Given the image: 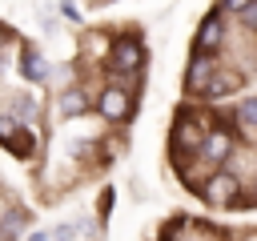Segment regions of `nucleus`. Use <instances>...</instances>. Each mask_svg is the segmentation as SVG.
I'll return each instance as SVG.
<instances>
[{
  "mask_svg": "<svg viewBox=\"0 0 257 241\" xmlns=\"http://www.w3.org/2000/svg\"><path fill=\"white\" fill-rule=\"evenodd\" d=\"M145 64V48L137 40H116L112 52H108V68L112 72H137Z\"/></svg>",
  "mask_w": 257,
  "mask_h": 241,
  "instance_id": "f257e3e1",
  "label": "nucleus"
},
{
  "mask_svg": "<svg viewBox=\"0 0 257 241\" xmlns=\"http://www.w3.org/2000/svg\"><path fill=\"white\" fill-rule=\"evenodd\" d=\"M237 193H241V181L233 177V173H213L209 181H205V201L209 205H229V201H237Z\"/></svg>",
  "mask_w": 257,
  "mask_h": 241,
  "instance_id": "f03ea898",
  "label": "nucleus"
},
{
  "mask_svg": "<svg viewBox=\"0 0 257 241\" xmlns=\"http://www.w3.org/2000/svg\"><path fill=\"white\" fill-rule=\"evenodd\" d=\"M96 108H100V116L104 120H124L128 116V88H120V84H108V88H100V100H96Z\"/></svg>",
  "mask_w": 257,
  "mask_h": 241,
  "instance_id": "7ed1b4c3",
  "label": "nucleus"
},
{
  "mask_svg": "<svg viewBox=\"0 0 257 241\" xmlns=\"http://www.w3.org/2000/svg\"><path fill=\"white\" fill-rule=\"evenodd\" d=\"M213 76H217V60H213V52H197V60H193L189 72H185V88H189V92H205Z\"/></svg>",
  "mask_w": 257,
  "mask_h": 241,
  "instance_id": "20e7f679",
  "label": "nucleus"
},
{
  "mask_svg": "<svg viewBox=\"0 0 257 241\" xmlns=\"http://www.w3.org/2000/svg\"><path fill=\"white\" fill-rule=\"evenodd\" d=\"M221 40H225V28H221V16L213 12V16H205L201 32L193 36V48L197 52H213V48H221Z\"/></svg>",
  "mask_w": 257,
  "mask_h": 241,
  "instance_id": "39448f33",
  "label": "nucleus"
},
{
  "mask_svg": "<svg viewBox=\"0 0 257 241\" xmlns=\"http://www.w3.org/2000/svg\"><path fill=\"white\" fill-rule=\"evenodd\" d=\"M229 153H233V137H229L225 129H213V133L201 141V157H205V161H213V165H221Z\"/></svg>",
  "mask_w": 257,
  "mask_h": 241,
  "instance_id": "423d86ee",
  "label": "nucleus"
},
{
  "mask_svg": "<svg viewBox=\"0 0 257 241\" xmlns=\"http://www.w3.org/2000/svg\"><path fill=\"white\" fill-rule=\"evenodd\" d=\"M253 120H257V100L245 96L241 108H237V129H241V137H253Z\"/></svg>",
  "mask_w": 257,
  "mask_h": 241,
  "instance_id": "0eeeda50",
  "label": "nucleus"
},
{
  "mask_svg": "<svg viewBox=\"0 0 257 241\" xmlns=\"http://www.w3.org/2000/svg\"><path fill=\"white\" fill-rule=\"evenodd\" d=\"M20 68H24L28 80H44V76H48V68H44V60H40L36 48H24V64H20Z\"/></svg>",
  "mask_w": 257,
  "mask_h": 241,
  "instance_id": "6e6552de",
  "label": "nucleus"
},
{
  "mask_svg": "<svg viewBox=\"0 0 257 241\" xmlns=\"http://www.w3.org/2000/svg\"><path fill=\"white\" fill-rule=\"evenodd\" d=\"M84 108H88V100H84L80 88H68V92L60 96V112H64V116H80Z\"/></svg>",
  "mask_w": 257,
  "mask_h": 241,
  "instance_id": "1a4fd4ad",
  "label": "nucleus"
},
{
  "mask_svg": "<svg viewBox=\"0 0 257 241\" xmlns=\"http://www.w3.org/2000/svg\"><path fill=\"white\" fill-rule=\"evenodd\" d=\"M4 149H8V153H12V157H28V153H32V149H36V141H32V137H28V129H24V125H20V129H16V133H12V141H8V145H4Z\"/></svg>",
  "mask_w": 257,
  "mask_h": 241,
  "instance_id": "9d476101",
  "label": "nucleus"
},
{
  "mask_svg": "<svg viewBox=\"0 0 257 241\" xmlns=\"http://www.w3.org/2000/svg\"><path fill=\"white\" fill-rule=\"evenodd\" d=\"M28 116H36V96H20L16 100V120H28Z\"/></svg>",
  "mask_w": 257,
  "mask_h": 241,
  "instance_id": "9b49d317",
  "label": "nucleus"
},
{
  "mask_svg": "<svg viewBox=\"0 0 257 241\" xmlns=\"http://www.w3.org/2000/svg\"><path fill=\"white\" fill-rule=\"evenodd\" d=\"M16 129H20V120H16V116H8V112H4V116H0V145H8V141H12V133H16Z\"/></svg>",
  "mask_w": 257,
  "mask_h": 241,
  "instance_id": "f8f14e48",
  "label": "nucleus"
},
{
  "mask_svg": "<svg viewBox=\"0 0 257 241\" xmlns=\"http://www.w3.org/2000/svg\"><path fill=\"white\" fill-rule=\"evenodd\" d=\"M20 221H24L20 213H8V217H4V237H16V233H20Z\"/></svg>",
  "mask_w": 257,
  "mask_h": 241,
  "instance_id": "ddd939ff",
  "label": "nucleus"
},
{
  "mask_svg": "<svg viewBox=\"0 0 257 241\" xmlns=\"http://www.w3.org/2000/svg\"><path fill=\"white\" fill-rule=\"evenodd\" d=\"M249 4H253V0H225V4H221V8H225V12H245V8H249Z\"/></svg>",
  "mask_w": 257,
  "mask_h": 241,
  "instance_id": "4468645a",
  "label": "nucleus"
},
{
  "mask_svg": "<svg viewBox=\"0 0 257 241\" xmlns=\"http://www.w3.org/2000/svg\"><path fill=\"white\" fill-rule=\"evenodd\" d=\"M28 241H48V233H40V229H36V233H32Z\"/></svg>",
  "mask_w": 257,
  "mask_h": 241,
  "instance_id": "2eb2a0df",
  "label": "nucleus"
}]
</instances>
